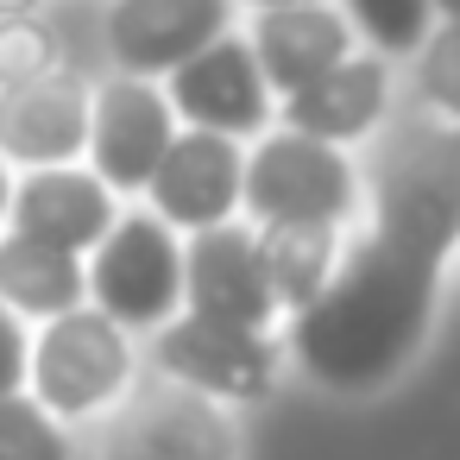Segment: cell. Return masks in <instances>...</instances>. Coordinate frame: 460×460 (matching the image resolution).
Segmentation results:
<instances>
[{
  "label": "cell",
  "mask_w": 460,
  "mask_h": 460,
  "mask_svg": "<svg viewBox=\"0 0 460 460\" xmlns=\"http://www.w3.org/2000/svg\"><path fill=\"white\" fill-rule=\"evenodd\" d=\"M240 139L227 133H208V127H183L171 133V146L158 152L152 177H146V196H152V215L196 234V227H215L240 208Z\"/></svg>",
  "instance_id": "10"
},
{
  "label": "cell",
  "mask_w": 460,
  "mask_h": 460,
  "mask_svg": "<svg viewBox=\"0 0 460 460\" xmlns=\"http://www.w3.org/2000/svg\"><path fill=\"white\" fill-rule=\"evenodd\" d=\"M0 460H70L64 422L20 385V391H0Z\"/></svg>",
  "instance_id": "18"
},
{
  "label": "cell",
  "mask_w": 460,
  "mask_h": 460,
  "mask_svg": "<svg viewBox=\"0 0 460 460\" xmlns=\"http://www.w3.org/2000/svg\"><path fill=\"white\" fill-rule=\"evenodd\" d=\"M114 190L95 171H70V164H39L26 183H13L7 196V227L51 240L64 252H89L108 227H114Z\"/></svg>",
  "instance_id": "14"
},
{
  "label": "cell",
  "mask_w": 460,
  "mask_h": 460,
  "mask_svg": "<svg viewBox=\"0 0 460 460\" xmlns=\"http://www.w3.org/2000/svg\"><path fill=\"white\" fill-rule=\"evenodd\" d=\"M39 7V0H0V20H7V13H32Z\"/></svg>",
  "instance_id": "24"
},
{
  "label": "cell",
  "mask_w": 460,
  "mask_h": 460,
  "mask_svg": "<svg viewBox=\"0 0 460 460\" xmlns=\"http://www.w3.org/2000/svg\"><path fill=\"white\" fill-rule=\"evenodd\" d=\"M83 284L120 328H158L183 309V246L177 227L146 215H114V227L83 252Z\"/></svg>",
  "instance_id": "3"
},
{
  "label": "cell",
  "mask_w": 460,
  "mask_h": 460,
  "mask_svg": "<svg viewBox=\"0 0 460 460\" xmlns=\"http://www.w3.org/2000/svg\"><path fill=\"white\" fill-rule=\"evenodd\" d=\"M114 403L120 410L102 435V460H240V429L227 410L177 378L120 391Z\"/></svg>",
  "instance_id": "5"
},
{
  "label": "cell",
  "mask_w": 460,
  "mask_h": 460,
  "mask_svg": "<svg viewBox=\"0 0 460 460\" xmlns=\"http://www.w3.org/2000/svg\"><path fill=\"white\" fill-rule=\"evenodd\" d=\"M341 13L353 32H366L378 45V58H410L422 45V32L435 26L429 0H341Z\"/></svg>",
  "instance_id": "19"
},
{
  "label": "cell",
  "mask_w": 460,
  "mask_h": 460,
  "mask_svg": "<svg viewBox=\"0 0 460 460\" xmlns=\"http://www.w3.org/2000/svg\"><path fill=\"white\" fill-rule=\"evenodd\" d=\"M240 208L252 221H353L359 177L341 146L309 139L296 127L259 133V146L240 164Z\"/></svg>",
  "instance_id": "4"
},
{
  "label": "cell",
  "mask_w": 460,
  "mask_h": 460,
  "mask_svg": "<svg viewBox=\"0 0 460 460\" xmlns=\"http://www.w3.org/2000/svg\"><path fill=\"white\" fill-rule=\"evenodd\" d=\"M410 58H422V70H416L422 102H429L441 120H454V114H460V70H454V64H460V32H454V20H435Z\"/></svg>",
  "instance_id": "20"
},
{
  "label": "cell",
  "mask_w": 460,
  "mask_h": 460,
  "mask_svg": "<svg viewBox=\"0 0 460 460\" xmlns=\"http://www.w3.org/2000/svg\"><path fill=\"white\" fill-rule=\"evenodd\" d=\"M133 385V347L114 315L95 303H76L64 315H45V334L26 347V391L58 416H95Z\"/></svg>",
  "instance_id": "2"
},
{
  "label": "cell",
  "mask_w": 460,
  "mask_h": 460,
  "mask_svg": "<svg viewBox=\"0 0 460 460\" xmlns=\"http://www.w3.org/2000/svg\"><path fill=\"white\" fill-rule=\"evenodd\" d=\"M252 246H259L278 315H290L328 284V271L341 259V227L334 221H259Z\"/></svg>",
  "instance_id": "17"
},
{
  "label": "cell",
  "mask_w": 460,
  "mask_h": 460,
  "mask_svg": "<svg viewBox=\"0 0 460 460\" xmlns=\"http://www.w3.org/2000/svg\"><path fill=\"white\" fill-rule=\"evenodd\" d=\"M234 20V0H114L108 7V51L127 76H164Z\"/></svg>",
  "instance_id": "12"
},
{
  "label": "cell",
  "mask_w": 460,
  "mask_h": 460,
  "mask_svg": "<svg viewBox=\"0 0 460 460\" xmlns=\"http://www.w3.org/2000/svg\"><path fill=\"white\" fill-rule=\"evenodd\" d=\"M26 322L7 309V303H0V391H20L26 385Z\"/></svg>",
  "instance_id": "22"
},
{
  "label": "cell",
  "mask_w": 460,
  "mask_h": 460,
  "mask_svg": "<svg viewBox=\"0 0 460 460\" xmlns=\"http://www.w3.org/2000/svg\"><path fill=\"white\" fill-rule=\"evenodd\" d=\"M89 139V89L70 70H39L26 83H0V158L7 164H70Z\"/></svg>",
  "instance_id": "11"
},
{
  "label": "cell",
  "mask_w": 460,
  "mask_h": 460,
  "mask_svg": "<svg viewBox=\"0 0 460 460\" xmlns=\"http://www.w3.org/2000/svg\"><path fill=\"white\" fill-rule=\"evenodd\" d=\"M7 196H13V171H7V158H0V227H7Z\"/></svg>",
  "instance_id": "23"
},
{
  "label": "cell",
  "mask_w": 460,
  "mask_h": 460,
  "mask_svg": "<svg viewBox=\"0 0 460 460\" xmlns=\"http://www.w3.org/2000/svg\"><path fill=\"white\" fill-rule=\"evenodd\" d=\"M152 334H158L152 353H158L164 378H177L215 403H259L278 385V347L259 328L208 322V315H171Z\"/></svg>",
  "instance_id": "6"
},
{
  "label": "cell",
  "mask_w": 460,
  "mask_h": 460,
  "mask_svg": "<svg viewBox=\"0 0 460 460\" xmlns=\"http://www.w3.org/2000/svg\"><path fill=\"white\" fill-rule=\"evenodd\" d=\"M171 133H177V114H171V102H164V89L152 76H114V83L89 89V139H83V152H89V171L114 196L146 190V177H152L158 152L171 146Z\"/></svg>",
  "instance_id": "8"
},
{
  "label": "cell",
  "mask_w": 460,
  "mask_h": 460,
  "mask_svg": "<svg viewBox=\"0 0 460 460\" xmlns=\"http://www.w3.org/2000/svg\"><path fill=\"white\" fill-rule=\"evenodd\" d=\"M246 45H252V64H259L265 89L290 95L353 51V26L328 0H278V7H259Z\"/></svg>",
  "instance_id": "13"
},
{
  "label": "cell",
  "mask_w": 460,
  "mask_h": 460,
  "mask_svg": "<svg viewBox=\"0 0 460 460\" xmlns=\"http://www.w3.org/2000/svg\"><path fill=\"white\" fill-rule=\"evenodd\" d=\"M447 252H454L447 234H422V227L378 215L372 240L341 252L328 284L303 309H290L296 366L315 385L347 391V397L391 385L416 359V347L435 322V290H441Z\"/></svg>",
  "instance_id": "1"
},
{
  "label": "cell",
  "mask_w": 460,
  "mask_h": 460,
  "mask_svg": "<svg viewBox=\"0 0 460 460\" xmlns=\"http://www.w3.org/2000/svg\"><path fill=\"white\" fill-rule=\"evenodd\" d=\"M385 102H391L385 58L347 51L341 64H328L322 76H309L303 89L284 95V127H296L309 139H328V146H347V139H366L385 120Z\"/></svg>",
  "instance_id": "15"
},
{
  "label": "cell",
  "mask_w": 460,
  "mask_h": 460,
  "mask_svg": "<svg viewBox=\"0 0 460 460\" xmlns=\"http://www.w3.org/2000/svg\"><path fill=\"white\" fill-rule=\"evenodd\" d=\"M429 7H435V20H454V13H460V0H429Z\"/></svg>",
  "instance_id": "25"
},
{
  "label": "cell",
  "mask_w": 460,
  "mask_h": 460,
  "mask_svg": "<svg viewBox=\"0 0 460 460\" xmlns=\"http://www.w3.org/2000/svg\"><path fill=\"white\" fill-rule=\"evenodd\" d=\"M252 7H278V0H252Z\"/></svg>",
  "instance_id": "26"
},
{
  "label": "cell",
  "mask_w": 460,
  "mask_h": 460,
  "mask_svg": "<svg viewBox=\"0 0 460 460\" xmlns=\"http://www.w3.org/2000/svg\"><path fill=\"white\" fill-rule=\"evenodd\" d=\"M0 303L13 315H39V322L89 303L83 252H64L51 240H32V234L7 227V240H0Z\"/></svg>",
  "instance_id": "16"
},
{
  "label": "cell",
  "mask_w": 460,
  "mask_h": 460,
  "mask_svg": "<svg viewBox=\"0 0 460 460\" xmlns=\"http://www.w3.org/2000/svg\"><path fill=\"white\" fill-rule=\"evenodd\" d=\"M164 102L177 120L227 133V139H259L271 127V89L252 64V45L234 32L208 39L177 70H164Z\"/></svg>",
  "instance_id": "7"
},
{
  "label": "cell",
  "mask_w": 460,
  "mask_h": 460,
  "mask_svg": "<svg viewBox=\"0 0 460 460\" xmlns=\"http://www.w3.org/2000/svg\"><path fill=\"white\" fill-rule=\"evenodd\" d=\"M183 309L208 315V322H234V328H259L271 334L278 303L252 246V227H240L234 215L215 227H196L183 246Z\"/></svg>",
  "instance_id": "9"
},
{
  "label": "cell",
  "mask_w": 460,
  "mask_h": 460,
  "mask_svg": "<svg viewBox=\"0 0 460 460\" xmlns=\"http://www.w3.org/2000/svg\"><path fill=\"white\" fill-rule=\"evenodd\" d=\"M51 64H58V45H51L45 26H32L26 13L0 20V83H26V76H39Z\"/></svg>",
  "instance_id": "21"
}]
</instances>
